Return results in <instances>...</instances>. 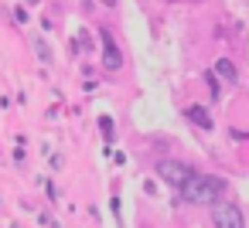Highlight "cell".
<instances>
[{
    "label": "cell",
    "mask_w": 249,
    "mask_h": 228,
    "mask_svg": "<svg viewBox=\"0 0 249 228\" xmlns=\"http://www.w3.org/2000/svg\"><path fill=\"white\" fill-rule=\"evenodd\" d=\"M222 191H225V184H222L218 177L191 174V177L184 180V187H181V197H184L188 204H215V201L222 197Z\"/></svg>",
    "instance_id": "cell-1"
},
{
    "label": "cell",
    "mask_w": 249,
    "mask_h": 228,
    "mask_svg": "<svg viewBox=\"0 0 249 228\" xmlns=\"http://www.w3.org/2000/svg\"><path fill=\"white\" fill-rule=\"evenodd\" d=\"M212 225L215 228H246V214L235 204H212Z\"/></svg>",
    "instance_id": "cell-2"
},
{
    "label": "cell",
    "mask_w": 249,
    "mask_h": 228,
    "mask_svg": "<svg viewBox=\"0 0 249 228\" xmlns=\"http://www.w3.org/2000/svg\"><path fill=\"white\" fill-rule=\"evenodd\" d=\"M157 174H160L171 187H178V191H181V187H184V180H188L195 170H191L188 163H181V160H160V163H157Z\"/></svg>",
    "instance_id": "cell-3"
},
{
    "label": "cell",
    "mask_w": 249,
    "mask_h": 228,
    "mask_svg": "<svg viewBox=\"0 0 249 228\" xmlns=\"http://www.w3.org/2000/svg\"><path fill=\"white\" fill-rule=\"evenodd\" d=\"M103 65L109 72H120L123 68V55H120V48H116V41L109 34H103Z\"/></svg>",
    "instance_id": "cell-4"
},
{
    "label": "cell",
    "mask_w": 249,
    "mask_h": 228,
    "mask_svg": "<svg viewBox=\"0 0 249 228\" xmlns=\"http://www.w3.org/2000/svg\"><path fill=\"white\" fill-rule=\"evenodd\" d=\"M215 72H218L225 82H235V79H239V72H235V65H232L229 58H218V62H215Z\"/></svg>",
    "instance_id": "cell-5"
},
{
    "label": "cell",
    "mask_w": 249,
    "mask_h": 228,
    "mask_svg": "<svg viewBox=\"0 0 249 228\" xmlns=\"http://www.w3.org/2000/svg\"><path fill=\"white\" fill-rule=\"evenodd\" d=\"M188 119H195L201 130H212V119H208V113H205V109H198V106H191V109H188Z\"/></svg>",
    "instance_id": "cell-6"
},
{
    "label": "cell",
    "mask_w": 249,
    "mask_h": 228,
    "mask_svg": "<svg viewBox=\"0 0 249 228\" xmlns=\"http://www.w3.org/2000/svg\"><path fill=\"white\" fill-rule=\"evenodd\" d=\"M106 4H116V0H106Z\"/></svg>",
    "instance_id": "cell-7"
}]
</instances>
